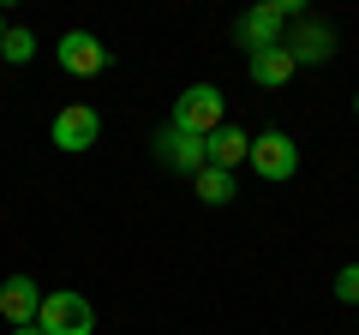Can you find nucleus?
I'll return each instance as SVG.
<instances>
[{"label": "nucleus", "mask_w": 359, "mask_h": 335, "mask_svg": "<svg viewBox=\"0 0 359 335\" xmlns=\"http://www.w3.org/2000/svg\"><path fill=\"white\" fill-rule=\"evenodd\" d=\"M294 18H306V6H299V0H264V6H245V13L233 18V36H240L245 54L282 48V36H287V25H294Z\"/></svg>", "instance_id": "1"}, {"label": "nucleus", "mask_w": 359, "mask_h": 335, "mask_svg": "<svg viewBox=\"0 0 359 335\" xmlns=\"http://www.w3.org/2000/svg\"><path fill=\"white\" fill-rule=\"evenodd\" d=\"M168 126L192 132V138H210L216 126H228V96H222L216 84H192V90H180L174 120H168Z\"/></svg>", "instance_id": "2"}, {"label": "nucleus", "mask_w": 359, "mask_h": 335, "mask_svg": "<svg viewBox=\"0 0 359 335\" xmlns=\"http://www.w3.org/2000/svg\"><path fill=\"white\" fill-rule=\"evenodd\" d=\"M36 323H42V335H96V311H90V299L72 294V287H54V294H42Z\"/></svg>", "instance_id": "3"}, {"label": "nucleus", "mask_w": 359, "mask_h": 335, "mask_svg": "<svg viewBox=\"0 0 359 335\" xmlns=\"http://www.w3.org/2000/svg\"><path fill=\"white\" fill-rule=\"evenodd\" d=\"M245 162L257 168V180H269V186H282V180H294L299 174V144L287 138V132H257L252 138V156H245Z\"/></svg>", "instance_id": "4"}, {"label": "nucleus", "mask_w": 359, "mask_h": 335, "mask_svg": "<svg viewBox=\"0 0 359 335\" xmlns=\"http://www.w3.org/2000/svg\"><path fill=\"white\" fill-rule=\"evenodd\" d=\"M96 138H102V114L84 108V102H66L60 114H54V126H48V144H54V150H66V156H84Z\"/></svg>", "instance_id": "5"}, {"label": "nucleus", "mask_w": 359, "mask_h": 335, "mask_svg": "<svg viewBox=\"0 0 359 335\" xmlns=\"http://www.w3.org/2000/svg\"><path fill=\"white\" fill-rule=\"evenodd\" d=\"M282 48L294 54V66H323V60L335 54V30L318 25V18H294L287 36H282Z\"/></svg>", "instance_id": "6"}, {"label": "nucleus", "mask_w": 359, "mask_h": 335, "mask_svg": "<svg viewBox=\"0 0 359 335\" xmlns=\"http://www.w3.org/2000/svg\"><path fill=\"white\" fill-rule=\"evenodd\" d=\"M54 60H60V72H72V78H96L108 66V48L90 30H66L60 42H54Z\"/></svg>", "instance_id": "7"}, {"label": "nucleus", "mask_w": 359, "mask_h": 335, "mask_svg": "<svg viewBox=\"0 0 359 335\" xmlns=\"http://www.w3.org/2000/svg\"><path fill=\"white\" fill-rule=\"evenodd\" d=\"M36 311H42V287H36V275H6V282H0V317L13 323V329L36 323Z\"/></svg>", "instance_id": "8"}, {"label": "nucleus", "mask_w": 359, "mask_h": 335, "mask_svg": "<svg viewBox=\"0 0 359 335\" xmlns=\"http://www.w3.org/2000/svg\"><path fill=\"white\" fill-rule=\"evenodd\" d=\"M156 156H162L168 168H180V174H204V168H210L204 138H192V132H180V126H162V132H156Z\"/></svg>", "instance_id": "9"}, {"label": "nucleus", "mask_w": 359, "mask_h": 335, "mask_svg": "<svg viewBox=\"0 0 359 335\" xmlns=\"http://www.w3.org/2000/svg\"><path fill=\"white\" fill-rule=\"evenodd\" d=\"M245 72H252L257 90H282L299 66H294V54H287V48H257V54H245Z\"/></svg>", "instance_id": "10"}, {"label": "nucleus", "mask_w": 359, "mask_h": 335, "mask_svg": "<svg viewBox=\"0 0 359 335\" xmlns=\"http://www.w3.org/2000/svg\"><path fill=\"white\" fill-rule=\"evenodd\" d=\"M204 156H210V168H228V174H233V168L252 156V138H245V132L228 120V126H216V132L204 138Z\"/></svg>", "instance_id": "11"}, {"label": "nucleus", "mask_w": 359, "mask_h": 335, "mask_svg": "<svg viewBox=\"0 0 359 335\" xmlns=\"http://www.w3.org/2000/svg\"><path fill=\"white\" fill-rule=\"evenodd\" d=\"M192 192L204 198L210 210H222V204H233V174L228 168H204V174H192Z\"/></svg>", "instance_id": "12"}, {"label": "nucleus", "mask_w": 359, "mask_h": 335, "mask_svg": "<svg viewBox=\"0 0 359 335\" xmlns=\"http://www.w3.org/2000/svg\"><path fill=\"white\" fill-rule=\"evenodd\" d=\"M30 54H36V36H30V30H6V42H0V60H6V66H25Z\"/></svg>", "instance_id": "13"}, {"label": "nucleus", "mask_w": 359, "mask_h": 335, "mask_svg": "<svg viewBox=\"0 0 359 335\" xmlns=\"http://www.w3.org/2000/svg\"><path fill=\"white\" fill-rule=\"evenodd\" d=\"M335 299H341V306H359V264H347V270L335 275Z\"/></svg>", "instance_id": "14"}, {"label": "nucleus", "mask_w": 359, "mask_h": 335, "mask_svg": "<svg viewBox=\"0 0 359 335\" xmlns=\"http://www.w3.org/2000/svg\"><path fill=\"white\" fill-rule=\"evenodd\" d=\"M13 335H42V323H25V329H13Z\"/></svg>", "instance_id": "15"}, {"label": "nucleus", "mask_w": 359, "mask_h": 335, "mask_svg": "<svg viewBox=\"0 0 359 335\" xmlns=\"http://www.w3.org/2000/svg\"><path fill=\"white\" fill-rule=\"evenodd\" d=\"M6 30H13V25H6V18H0V42H6Z\"/></svg>", "instance_id": "16"}, {"label": "nucleus", "mask_w": 359, "mask_h": 335, "mask_svg": "<svg viewBox=\"0 0 359 335\" xmlns=\"http://www.w3.org/2000/svg\"><path fill=\"white\" fill-rule=\"evenodd\" d=\"M353 114H359V96H353Z\"/></svg>", "instance_id": "17"}]
</instances>
